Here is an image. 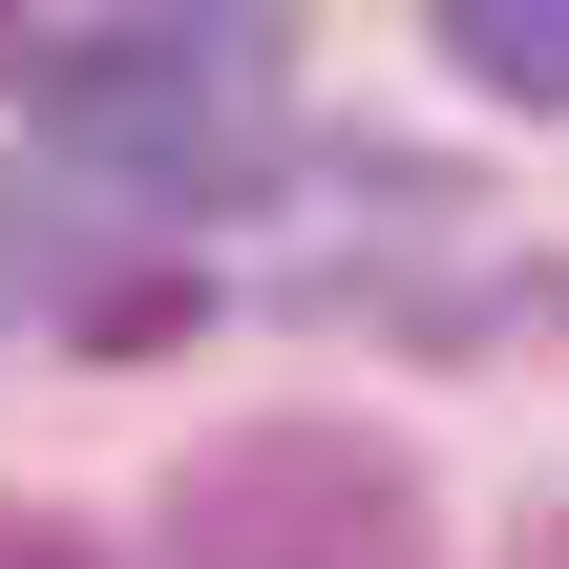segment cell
I'll use <instances>...</instances> for the list:
<instances>
[{"label": "cell", "instance_id": "obj_5", "mask_svg": "<svg viewBox=\"0 0 569 569\" xmlns=\"http://www.w3.org/2000/svg\"><path fill=\"white\" fill-rule=\"evenodd\" d=\"M0 42H21V0H0Z\"/></svg>", "mask_w": 569, "mask_h": 569}, {"label": "cell", "instance_id": "obj_1", "mask_svg": "<svg viewBox=\"0 0 569 569\" xmlns=\"http://www.w3.org/2000/svg\"><path fill=\"white\" fill-rule=\"evenodd\" d=\"M422 549L443 528L380 422H232L169 465V528H148V569H422Z\"/></svg>", "mask_w": 569, "mask_h": 569}, {"label": "cell", "instance_id": "obj_2", "mask_svg": "<svg viewBox=\"0 0 569 569\" xmlns=\"http://www.w3.org/2000/svg\"><path fill=\"white\" fill-rule=\"evenodd\" d=\"M21 84H42L84 190H232L253 169V21H211V42L190 21H106V42H42Z\"/></svg>", "mask_w": 569, "mask_h": 569}, {"label": "cell", "instance_id": "obj_4", "mask_svg": "<svg viewBox=\"0 0 569 569\" xmlns=\"http://www.w3.org/2000/svg\"><path fill=\"white\" fill-rule=\"evenodd\" d=\"M0 569H84V528H42V507H0Z\"/></svg>", "mask_w": 569, "mask_h": 569}, {"label": "cell", "instance_id": "obj_3", "mask_svg": "<svg viewBox=\"0 0 569 569\" xmlns=\"http://www.w3.org/2000/svg\"><path fill=\"white\" fill-rule=\"evenodd\" d=\"M443 63L486 106H569V0H443Z\"/></svg>", "mask_w": 569, "mask_h": 569}]
</instances>
